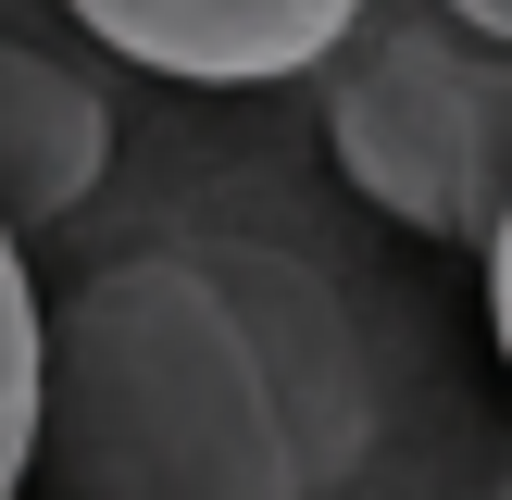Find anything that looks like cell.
<instances>
[{
	"instance_id": "obj_3",
	"label": "cell",
	"mask_w": 512,
	"mask_h": 500,
	"mask_svg": "<svg viewBox=\"0 0 512 500\" xmlns=\"http://www.w3.org/2000/svg\"><path fill=\"white\" fill-rule=\"evenodd\" d=\"M113 63L175 75V88H288L350 38L363 0H50Z\"/></svg>"
},
{
	"instance_id": "obj_7",
	"label": "cell",
	"mask_w": 512,
	"mask_h": 500,
	"mask_svg": "<svg viewBox=\"0 0 512 500\" xmlns=\"http://www.w3.org/2000/svg\"><path fill=\"white\" fill-rule=\"evenodd\" d=\"M438 13H463L475 38H500V50H512V0H438Z\"/></svg>"
},
{
	"instance_id": "obj_1",
	"label": "cell",
	"mask_w": 512,
	"mask_h": 500,
	"mask_svg": "<svg viewBox=\"0 0 512 500\" xmlns=\"http://www.w3.org/2000/svg\"><path fill=\"white\" fill-rule=\"evenodd\" d=\"M388 388L338 275L163 225L38 300V500H350Z\"/></svg>"
},
{
	"instance_id": "obj_5",
	"label": "cell",
	"mask_w": 512,
	"mask_h": 500,
	"mask_svg": "<svg viewBox=\"0 0 512 500\" xmlns=\"http://www.w3.org/2000/svg\"><path fill=\"white\" fill-rule=\"evenodd\" d=\"M38 450V263L0 238V500H25Z\"/></svg>"
},
{
	"instance_id": "obj_8",
	"label": "cell",
	"mask_w": 512,
	"mask_h": 500,
	"mask_svg": "<svg viewBox=\"0 0 512 500\" xmlns=\"http://www.w3.org/2000/svg\"><path fill=\"white\" fill-rule=\"evenodd\" d=\"M500 500H512V475H500Z\"/></svg>"
},
{
	"instance_id": "obj_6",
	"label": "cell",
	"mask_w": 512,
	"mask_h": 500,
	"mask_svg": "<svg viewBox=\"0 0 512 500\" xmlns=\"http://www.w3.org/2000/svg\"><path fill=\"white\" fill-rule=\"evenodd\" d=\"M475 263H488V325H500V363H512V213L488 225V250H475Z\"/></svg>"
},
{
	"instance_id": "obj_4",
	"label": "cell",
	"mask_w": 512,
	"mask_h": 500,
	"mask_svg": "<svg viewBox=\"0 0 512 500\" xmlns=\"http://www.w3.org/2000/svg\"><path fill=\"white\" fill-rule=\"evenodd\" d=\"M113 175V100L38 38H0V238L38 263Z\"/></svg>"
},
{
	"instance_id": "obj_2",
	"label": "cell",
	"mask_w": 512,
	"mask_h": 500,
	"mask_svg": "<svg viewBox=\"0 0 512 500\" xmlns=\"http://www.w3.org/2000/svg\"><path fill=\"white\" fill-rule=\"evenodd\" d=\"M313 138L388 225L488 250L512 213V50L438 0H363L313 75Z\"/></svg>"
}]
</instances>
